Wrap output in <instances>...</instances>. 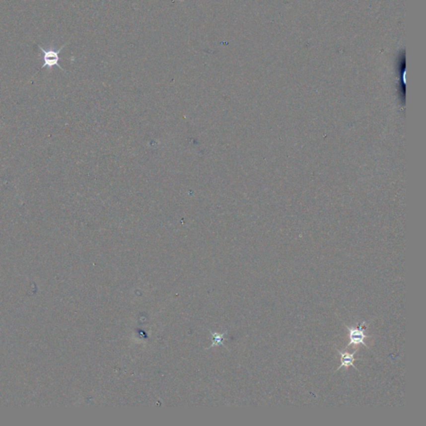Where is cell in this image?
Wrapping results in <instances>:
<instances>
[{"label":"cell","instance_id":"2","mask_svg":"<svg viewBox=\"0 0 426 426\" xmlns=\"http://www.w3.org/2000/svg\"><path fill=\"white\" fill-rule=\"evenodd\" d=\"M347 331H349V344L347 345V348L351 347V346H359V345H363L365 348L369 349V347L365 344V339H367L369 337H372V336H367L364 334V330H362V324L359 325L358 328H355V326H346Z\"/></svg>","mask_w":426,"mask_h":426},{"label":"cell","instance_id":"1","mask_svg":"<svg viewBox=\"0 0 426 426\" xmlns=\"http://www.w3.org/2000/svg\"><path fill=\"white\" fill-rule=\"evenodd\" d=\"M67 44L68 43H66V44H64V45H63L60 49H58V50H54V49H49V50H45L43 47L39 45V49H40V50L43 52V54H44V65L42 66L41 70L47 67L49 69V70H51L52 68L54 67V66H57V67L60 69V70H63V71H65L64 69H63L59 64V60H60L59 54H60V52L62 51V49H64V48L67 45Z\"/></svg>","mask_w":426,"mask_h":426},{"label":"cell","instance_id":"3","mask_svg":"<svg viewBox=\"0 0 426 426\" xmlns=\"http://www.w3.org/2000/svg\"><path fill=\"white\" fill-rule=\"evenodd\" d=\"M337 352L339 353L340 355L342 357V363H341V365H340L339 367L337 368V371L341 370L342 368H346V369H348L349 366H352V367H354L355 370H359L357 369L356 366H355L354 362L355 360H358L359 359H355V355H356L357 352L358 351H355V352H353L352 354H350L347 352H342V351H340V350H337Z\"/></svg>","mask_w":426,"mask_h":426}]
</instances>
